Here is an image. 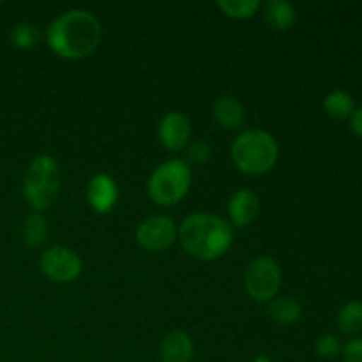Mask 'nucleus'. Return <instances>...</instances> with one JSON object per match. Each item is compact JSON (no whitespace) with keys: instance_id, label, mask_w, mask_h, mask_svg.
Wrapping results in <instances>:
<instances>
[{"instance_id":"f8f14e48","label":"nucleus","mask_w":362,"mask_h":362,"mask_svg":"<svg viewBox=\"0 0 362 362\" xmlns=\"http://www.w3.org/2000/svg\"><path fill=\"white\" fill-rule=\"evenodd\" d=\"M161 361L189 362L193 357V341L182 331H172L161 341Z\"/></svg>"},{"instance_id":"9d476101","label":"nucleus","mask_w":362,"mask_h":362,"mask_svg":"<svg viewBox=\"0 0 362 362\" xmlns=\"http://www.w3.org/2000/svg\"><path fill=\"white\" fill-rule=\"evenodd\" d=\"M87 198L90 207L99 214H106L112 211L119 198V187L117 182L106 173L92 177L87 187Z\"/></svg>"},{"instance_id":"1a4fd4ad","label":"nucleus","mask_w":362,"mask_h":362,"mask_svg":"<svg viewBox=\"0 0 362 362\" xmlns=\"http://www.w3.org/2000/svg\"><path fill=\"white\" fill-rule=\"evenodd\" d=\"M159 140L168 151H182L191 140V122L184 113L170 112L159 122Z\"/></svg>"},{"instance_id":"4be33fe9","label":"nucleus","mask_w":362,"mask_h":362,"mask_svg":"<svg viewBox=\"0 0 362 362\" xmlns=\"http://www.w3.org/2000/svg\"><path fill=\"white\" fill-rule=\"evenodd\" d=\"M211 152L212 148L207 141H193V144L189 145V148H187V159H189L191 163H194V165H204L205 161L211 159Z\"/></svg>"},{"instance_id":"393cba45","label":"nucleus","mask_w":362,"mask_h":362,"mask_svg":"<svg viewBox=\"0 0 362 362\" xmlns=\"http://www.w3.org/2000/svg\"><path fill=\"white\" fill-rule=\"evenodd\" d=\"M253 362H272V361L269 359V357H265V356H258L257 359H255Z\"/></svg>"},{"instance_id":"dca6fc26","label":"nucleus","mask_w":362,"mask_h":362,"mask_svg":"<svg viewBox=\"0 0 362 362\" xmlns=\"http://www.w3.org/2000/svg\"><path fill=\"white\" fill-rule=\"evenodd\" d=\"M324 108L332 119L345 120L352 117L354 110H356V103H354V98L349 92L332 90L325 95Z\"/></svg>"},{"instance_id":"7ed1b4c3","label":"nucleus","mask_w":362,"mask_h":362,"mask_svg":"<svg viewBox=\"0 0 362 362\" xmlns=\"http://www.w3.org/2000/svg\"><path fill=\"white\" fill-rule=\"evenodd\" d=\"M279 147L271 133L251 129L239 134L232 145V159L237 168L250 175H260L276 165Z\"/></svg>"},{"instance_id":"ddd939ff","label":"nucleus","mask_w":362,"mask_h":362,"mask_svg":"<svg viewBox=\"0 0 362 362\" xmlns=\"http://www.w3.org/2000/svg\"><path fill=\"white\" fill-rule=\"evenodd\" d=\"M212 115L216 122L225 129H237L244 124V108L235 98L232 95H221L214 101L212 106Z\"/></svg>"},{"instance_id":"b1692460","label":"nucleus","mask_w":362,"mask_h":362,"mask_svg":"<svg viewBox=\"0 0 362 362\" xmlns=\"http://www.w3.org/2000/svg\"><path fill=\"white\" fill-rule=\"evenodd\" d=\"M350 129H352V133L356 134L357 138L362 140V106L354 110L352 117H350Z\"/></svg>"},{"instance_id":"6e6552de","label":"nucleus","mask_w":362,"mask_h":362,"mask_svg":"<svg viewBox=\"0 0 362 362\" xmlns=\"http://www.w3.org/2000/svg\"><path fill=\"white\" fill-rule=\"evenodd\" d=\"M177 239V226L166 216H151L136 228V243L147 251H163Z\"/></svg>"},{"instance_id":"4468645a","label":"nucleus","mask_w":362,"mask_h":362,"mask_svg":"<svg viewBox=\"0 0 362 362\" xmlns=\"http://www.w3.org/2000/svg\"><path fill=\"white\" fill-rule=\"evenodd\" d=\"M264 20L276 30H288L297 20L296 7L286 0H269L262 4Z\"/></svg>"},{"instance_id":"a878e982","label":"nucleus","mask_w":362,"mask_h":362,"mask_svg":"<svg viewBox=\"0 0 362 362\" xmlns=\"http://www.w3.org/2000/svg\"><path fill=\"white\" fill-rule=\"evenodd\" d=\"M159 362H166V361H159Z\"/></svg>"},{"instance_id":"412c9836","label":"nucleus","mask_w":362,"mask_h":362,"mask_svg":"<svg viewBox=\"0 0 362 362\" xmlns=\"http://www.w3.org/2000/svg\"><path fill=\"white\" fill-rule=\"evenodd\" d=\"M317 352L318 356L324 357V359H336V357L341 356L343 352L341 341L338 339V336L324 334L322 338H318Z\"/></svg>"},{"instance_id":"f257e3e1","label":"nucleus","mask_w":362,"mask_h":362,"mask_svg":"<svg viewBox=\"0 0 362 362\" xmlns=\"http://www.w3.org/2000/svg\"><path fill=\"white\" fill-rule=\"evenodd\" d=\"M103 28L95 14L85 9H73L60 14L49 23L48 46L64 59H83L101 42Z\"/></svg>"},{"instance_id":"aec40b11","label":"nucleus","mask_w":362,"mask_h":362,"mask_svg":"<svg viewBox=\"0 0 362 362\" xmlns=\"http://www.w3.org/2000/svg\"><path fill=\"white\" fill-rule=\"evenodd\" d=\"M9 37L16 48L28 49L37 45L39 39H41V32H39L37 27L30 23H18L13 27Z\"/></svg>"},{"instance_id":"f03ea898","label":"nucleus","mask_w":362,"mask_h":362,"mask_svg":"<svg viewBox=\"0 0 362 362\" xmlns=\"http://www.w3.org/2000/svg\"><path fill=\"white\" fill-rule=\"evenodd\" d=\"M184 250L198 260H216L232 246L233 232L219 216L198 212L187 216L177 232Z\"/></svg>"},{"instance_id":"5701e85b","label":"nucleus","mask_w":362,"mask_h":362,"mask_svg":"<svg viewBox=\"0 0 362 362\" xmlns=\"http://www.w3.org/2000/svg\"><path fill=\"white\" fill-rule=\"evenodd\" d=\"M345 362H362V338H354L343 346Z\"/></svg>"},{"instance_id":"20e7f679","label":"nucleus","mask_w":362,"mask_h":362,"mask_svg":"<svg viewBox=\"0 0 362 362\" xmlns=\"http://www.w3.org/2000/svg\"><path fill=\"white\" fill-rule=\"evenodd\" d=\"M60 189L59 163L48 154L37 156L25 173L23 197L28 207L35 212L48 209L55 202Z\"/></svg>"},{"instance_id":"0eeeda50","label":"nucleus","mask_w":362,"mask_h":362,"mask_svg":"<svg viewBox=\"0 0 362 362\" xmlns=\"http://www.w3.org/2000/svg\"><path fill=\"white\" fill-rule=\"evenodd\" d=\"M42 274L55 283H69L80 276L81 258L73 250L55 246L46 250L39 258Z\"/></svg>"},{"instance_id":"423d86ee","label":"nucleus","mask_w":362,"mask_h":362,"mask_svg":"<svg viewBox=\"0 0 362 362\" xmlns=\"http://www.w3.org/2000/svg\"><path fill=\"white\" fill-rule=\"evenodd\" d=\"M244 286L251 299L258 303L272 300L281 286V269L271 257H258L247 265Z\"/></svg>"},{"instance_id":"9b49d317","label":"nucleus","mask_w":362,"mask_h":362,"mask_svg":"<svg viewBox=\"0 0 362 362\" xmlns=\"http://www.w3.org/2000/svg\"><path fill=\"white\" fill-rule=\"evenodd\" d=\"M228 212L233 225L237 228H243V226H247L257 219L258 212H260V200L253 191L240 189L230 198Z\"/></svg>"},{"instance_id":"6ab92c4d","label":"nucleus","mask_w":362,"mask_h":362,"mask_svg":"<svg viewBox=\"0 0 362 362\" xmlns=\"http://www.w3.org/2000/svg\"><path fill=\"white\" fill-rule=\"evenodd\" d=\"M216 6L230 18H237V20H244L257 13L262 7L260 0H218Z\"/></svg>"},{"instance_id":"2eb2a0df","label":"nucleus","mask_w":362,"mask_h":362,"mask_svg":"<svg viewBox=\"0 0 362 362\" xmlns=\"http://www.w3.org/2000/svg\"><path fill=\"white\" fill-rule=\"evenodd\" d=\"M267 313L276 324L292 325L297 324L303 317V306L292 297H278L269 303Z\"/></svg>"},{"instance_id":"f3484780","label":"nucleus","mask_w":362,"mask_h":362,"mask_svg":"<svg viewBox=\"0 0 362 362\" xmlns=\"http://www.w3.org/2000/svg\"><path fill=\"white\" fill-rule=\"evenodd\" d=\"M21 235H23V243L28 247H39L48 237V221L45 219V216L41 212H32L23 223V230H21Z\"/></svg>"},{"instance_id":"a211bd4d","label":"nucleus","mask_w":362,"mask_h":362,"mask_svg":"<svg viewBox=\"0 0 362 362\" xmlns=\"http://www.w3.org/2000/svg\"><path fill=\"white\" fill-rule=\"evenodd\" d=\"M338 325L343 334L356 336L362 331V303L361 300H350L339 310Z\"/></svg>"},{"instance_id":"39448f33","label":"nucleus","mask_w":362,"mask_h":362,"mask_svg":"<svg viewBox=\"0 0 362 362\" xmlns=\"http://www.w3.org/2000/svg\"><path fill=\"white\" fill-rule=\"evenodd\" d=\"M193 180L191 166L182 159H172L152 172L148 179V194L158 205H175L187 194Z\"/></svg>"}]
</instances>
